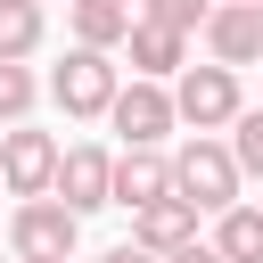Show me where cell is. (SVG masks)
Here are the masks:
<instances>
[{
	"mask_svg": "<svg viewBox=\"0 0 263 263\" xmlns=\"http://www.w3.org/2000/svg\"><path fill=\"white\" fill-rule=\"evenodd\" d=\"M173 197H189L197 214H222V205L238 197V156H230V140L189 132V140L173 148Z\"/></svg>",
	"mask_w": 263,
	"mask_h": 263,
	"instance_id": "1",
	"label": "cell"
},
{
	"mask_svg": "<svg viewBox=\"0 0 263 263\" xmlns=\"http://www.w3.org/2000/svg\"><path fill=\"white\" fill-rule=\"evenodd\" d=\"M115 82H123L115 49H90V41H74V49H66V66L49 74V99H58V107H66L74 123H90V115H107Z\"/></svg>",
	"mask_w": 263,
	"mask_h": 263,
	"instance_id": "2",
	"label": "cell"
},
{
	"mask_svg": "<svg viewBox=\"0 0 263 263\" xmlns=\"http://www.w3.org/2000/svg\"><path fill=\"white\" fill-rule=\"evenodd\" d=\"M238 107H247V99H238V66H214V58H205V66H181V74H173V115H181L189 132H222Z\"/></svg>",
	"mask_w": 263,
	"mask_h": 263,
	"instance_id": "3",
	"label": "cell"
},
{
	"mask_svg": "<svg viewBox=\"0 0 263 263\" xmlns=\"http://www.w3.org/2000/svg\"><path fill=\"white\" fill-rule=\"evenodd\" d=\"M107 123L123 132V148H164V132L181 123V115H173V82H148V74L115 82V99H107Z\"/></svg>",
	"mask_w": 263,
	"mask_h": 263,
	"instance_id": "4",
	"label": "cell"
},
{
	"mask_svg": "<svg viewBox=\"0 0 263 263\" xmlns=\"http://www.w3.org/2000/svg\"><path fill=\"white\" fill-rule=\"evenodd\" d=\"M49 173H58V140L16 115V123L0 132V189H8V197H49Z\"/></svg>",
	"mask_w": 263,
	"mask_h": 263,
	"instance_id": "5",
	"label": "cell"
},
{
	"mask_svg": "<svg viewBox=\"0 0 263 263\" xmlns=\"http://www.w3.org/2000/svg\"><path fill=\"white\" fill-rule=\"evenodd\" d=\"M74 238H82V214H74V205H58V197H16V214H8V247H16V255H74Z\"/></svg>",
	"mask_w": 263,
	"mask_h": 263,
	"instance_id": "6",
	"label": "cell"
},
{
	"mask_svg": "<svg viewBox=\"0 0 263 263\" xmlns=\"http://www.w3.org/2000/svg\"><path fill=\"white\" fill-rule=\"evenodd\" d=\"M197 33H205L214 66H263V8L255 0H214Z\"/></svg>",
	"mask_w": 263,
	"mask_h": 263,
	"instance_id": "7",
	"label": "cell"
},
{
	"mask_svg": "<svg viewBox=\"0 0 263 263\" xmlns=\"http://www.w3.org/2000/svg\"><path fill=\"white\" fill-rule=\"evenodd\" d=\"M107 173H115V156L107 148H58V173H49V197L58 205H74V214H99L107 205Z\"/></svg>",
	"mask_w": 263,
	"mask_h": 263,
	"instance_id": "8",
	"label": "cell"
},
{
	"mask_svg": "<svg viewBox=\"0 0 263 263\" xmlns=\"http://www.w3.org/2000/svg\"><path fill=\"white\" fill-rule=\"evenodd\" d=\"M115 49H132V74H148V82H173V74L189 66V33H173V25H156V16H132V33H123Z\"/></svg>",
	"mask_w": 263,
	"mask_h": 263,
	"instance_id": "9",
	"label": "cell"
},
{
	"mask_svg": "<svg viewBox=\"0 0 263 263\" xmlns=\"http://www.w3.org/2000/svg\"><path fill=\"white\" fill-rule=\"evenodd\" d=\"M173 189V156L164 148H123L115 156V173H107V205H148V197H164Z\"/></svg>",
	"mask_w": 263,
	"mask_h": 263,
	"instance_id": "10",
	"label": "cell"
},
{
	"mask_svg": "<svg viewBox=\"0 0 263 263\" xmlns=\"http://www.w3.org/2000/svg\"><path fill=\"white\" fill-rule=\"evenodd\" d=\"M132 238H140L148 255H173V247H189V238H197V205L164 189V197H148V205H132Z\"/></svg>",
	"mask_w": 263,
	"mask_h": 263,
	"instance_id": "11",
	"label": "cell"
},
{
	"mask_svg": "<svg viewBox=\"0 0 263 263\" xmlns=\"http://www.w3.org/2000/svg\"><path fill=\"white\" fill-rule=\"evenodd\" d=\"M132 0H66V25H74V41H90V49H115L123 33H132Z\"/></svg>",
	"mask_w": 263,
	"mask_h": 263,
	"instance_id": "12",
	"label": "cell"
},
{
	"mask_svg": "<svg viewBox=\"0 0 263 263\" xmlns=\"http://www.w3.org/2000/svg\"><path fill=\"white\" fill-rule=\"evenodd\" d=\"M214 247H222V263H263V205H222L214 214Z\"/></svg>",
	"mask_w": 263,
	"mask_h": 263,
	"instance_id": "13",
	"label": "cell"
},
{
	"mask_svg": "<svg viewBox=\"0 0 263 263\" xmlns=\"http://www.w3.org/2000/svg\"><path fill=\"white\" fill-rule=\"evenodd\" d=\"M41 33H49L41 0H0V58H33V49H41Z\"/></svg>",
	"mask_w": 263,
	"mask_h": 263,
	"instance_id": "14",
	"label": "cell"
},
{
	"mask_svg": "<svg viewBox=\"0 0 263 263\" xmlns=\"http://www.w3.org/2000/svg\"><path fill=\"white\" fill-rule=\"evenodd\" d=\"M230 156H238V181H263V107H238L230 123Z\"/></svg>",
	"mask_w": 263,
	"mask_h": 263,
	"instance_id": "15",
	"label": "cell"
},
{
	"mask_svg": "<svg viewBox=\"0 0 263 263\" xmlns=\"http://www.w3.org/2000/svg\"><path fill=\"white\" fill-rule=\"evenodd\" d=\"M33 99H41V82H33V66H25V58H0V123H16V115H33Z\"/></svg>",
	"mask_w": 263,
	"mask_h": 263,
	"instance_id": "16",
	"label": "cell"
},
{
	"mask_svg": "<svg viewBox=\"0 0 263 263\" xmlns=\"http://www.w3.org/2000/svg\"><path fill=\"white\" fill-rule=\"evenodd\" d=\"M205 8H214V0H140V16H156V25H173V33H197Z\"/></svg>",
	"mask_w": 263,
	"mask_h": 263,
	"instance_id": "17",
	"label": "cell"
},
{
	"mask_svg": "<svg viewBox=\"0 0 263 263\" xmlns=\"http://www.w3.org/2000/svg\"><path fill=\"white\" fill-rule=\"evenodd\" d=\"M164 263H222V247H214V238H189V247H173Z\"/></svg>",
	"mask_w": 263,
	"mask_h": 263,
	"instance_id": "18",
	"label": "cell"
},
{
	"mask_svg": "<svg viewBox=\"0 0 263 263\" xmlns=\"http://www.w3.org/2000/svg\"><path fill=\"white\" fill-rule=\"evenodd\" d=\"M99 263H164V255H148V247H140V238H123V247H107V255H99Z\"/></svg>",
	"mask_w": 263,
	"mask_h": 263,
	"instance_id": "19",
	"label": "cell"
},
{
	"mask_svg": "<svg viewBox=\"0 0 263 263\" xmlns=\"http://www.w3.org/2000/svg\"><path fill=\"white\" fill-rule=\"evenodd\" d=\"M16 263H74V255H16Z\"/></svg>",
	"mask_w": 263,
	"mask_h": 263,
	"instance_id": "20",
	"label": "cell"
},
{
	"mask_svg": "<svg viewBox=\"0 0 263 263\" xmlns=\"http://www.w3.org/2000/svg\"><path fill=\"white\" fill-rule=\"evenodd\" d=\"M255 8H263V0H255Z\"/></svg>",
	"mask_w": 263,
	"mask_h": 263,
	"instance_id": "21",
	"label": "cell"
},
{
	"mask_svg": "<svg viewBox=\"0 0 263 263\" xmlns=\"http://www.w3.org/2000/svg\"><path fill=\"white\" fill-rule=\"evenodd\" d=\"M41 8H49V0H41Z\"/></svg>",
	"mask_w": 263,
	"mask_h": 263,
	"instance_id": "22",
	"label": "cell"
},
{
	"mask_svg": "<svg viewBox=\"0 0 263 263\" xmlns=\"http://www.w3.org/2000/svg\"><path fill=\"white\" fill-rule=\"evenodd\" d=\"M132 8H140V0H132Z\"/></svg>",
	"mask_w": 263,
	"mask_h": 263,
	"instance_id": "23",
	"label": "cell"
}]
</instances>
